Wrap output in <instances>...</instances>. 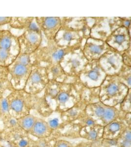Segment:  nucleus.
<instances>
[{
    "label": "nucleus",
    "instance_id": "obj_1",
    "mask_svg": "<svg viewBox=\"0 0 131 147\" xmlns=\"http://www.w3.org/2000/svg\"><path fill=\"white\" fill-rule=\"evenodd\" d=\"M82 87L78 80L73 84L49 80L44 90L43 96L48 105L52 101L55 102L54 110L61 112L72 107L81 100Z\"/></svg>",
    "mask_w": 131,
    "mask_h": 147
},
{
    "label": "nucleus",
    "instance_id": "obj_2",
    "mask_svg": "<svg viewBox=\"0 0 131 147\" xmlns=\"http://www.w3.org/2000/svg\"><path fill=\"white\" fill-rule=\"evenodd\" d=\"M9 112L18 119L30 114L31 110H37L42 100V97L28 93L24 90L13 91L7 96Z\"/></svg>",
    "mask_w": 131,
    "mask_h": 147
},
{
    "label": "nucleus",
    "instance_id": "obj_3",
    "mask_svg": "<svg viewBox=\"0 0 131 147\" xmlns=\"http://www.w3.org/2000/svg\"><path fill=\"white\" fill-rule=\"evenodd\" d=\"M45 44H41L40 47L35 52L30 54V59L33 65L44 66L49 64L60 63L67 53L74 49L79 48L63 47L58 45L54 40H48L45 38Z\"/></svg>",
    "mask_w": 131,
    "mask_h": 147
},
{
    "label": "nucleus",
    "instance_id": "obj_4",
    "mask_svg": "<svg viewBox=\"0 0 131 147\" xmlns=\"http://www.w3.org/2000/svg\"><path fill=\"white\" fill-rule=\"evenodd\" d=\"M130 89L120 82L116 76H107L100 86V101L109 106L117 107Z\"/></svg>",
    "mask_w": 131,
    "mask_h": 147
},
{
    "label": "nucleus",
    "instance_id": "obj_5",
    "mask_svg": "<svg viewBox=\"0 0 131 147\" xmlns=\"http://www.w3.org/2000/svg\"><path fill=\"white\" fill-rule=\"evenodd\" d=\"M33 65L30 55L19 53L15 60L8 66L9 80L14 90H24Z\"/></svg>",
    "mask_w": 131,
    "mask_h": 147
},
{
    "label": "nucleus",
    "instance_id": "obj_6",
    "mask_svg": "<svg viewBox=\"0 0 131 147\" xmlns=\"http://www.w3.org/2000/svg\"><path fill=\"white\" fill-rule=\"evenodd\" d=\"M107 76L99 65L98 61H93L86 65L78 76V81L88 88L99 87Z\"/></svg>",
    "mask_w": 131,
    "mask_h": 147
},
{
    "label": "nucleus",
    "instance_id": "obj_7",
    "mask_svg": "<svg viewBox=\"0 0 131 147\" xmlns=\"http://www.w3.org/2000/svg\"><path fill=\"white\" fill-rule=\"evenodd\" d=\"M81 47L74 49L64 56L60 65L68 77L78 78L80 73L88 63Z\"/></svg>",
    "mask_w": 131,
    "mask_h": 147
},
{
    "label": "nucleus",
    "instance_id": "obj_8",
    "mask_svg": "<svg viewBox=\"0 0 131 147\" xmlns=\"http://www.w3.org/2000/svg\"><path fill=\"white\" fill-rule=\"evenodd\" d=\"M34 19L29 28L18 37L20 53L30 55L41 46L43 35Z\"/></svg>",
    "mask_w": 131,
    "mask_h": 147
},
{
    "label": "nucleus",
    "instance_id": "obj_9",
    "mask_svg": "<svg viewBox=\"0 0 131 147\" xmlns=\"http://www.w3.org/2000/svg\"><path fill=\"white\" fill-rule=\"evenodd\" d=\"M49 81L45 67L34 65L24 90L31 95H37L43 92Z\"/></svg>",
    "mask_w": 131,
    "mask_h": 147
},
{
    "label": "nucleus",
    "instance_id": "obj_10",
    "mask_svg": "<svg viewBox=\"0 0 131 147\" xmlns=\"http://www.w3.org/2000/svg\"><path fill=\"white\" fill-rule=\"evenodd\" d=\"M54 40L55 43L61 46L82 48L86 39L82 31L74 30L61 26Z\"/></svg>",
    "mask_w": 131,
    "mask_h": 147
},
{
    "label": "nucleus",
    "instance_id": "obj_11",
    "mask_svg": "<svg viewBox=\"0 0 131 147\" xmlns=\"http://www.w3.org/2000/svg\"><path fill=\"white\" fill-rule=\"evenodd\" d=\"M107 76H115L120 73L124 64L121 53L111 50L105 53L98 60Z\"/></svg>",
    "mask_w": 131,
    "mask_h": 147
},
{
    "label": "nucleus",
    "instance_id": "obj_12",
    "mask_svg": "<svg viewBox=\"0 0 131 147\" xmlns=\"http://www.w3.org/2000/svg\"><path fill=\"white\" fill-rule=\"evenodd\" d=\"M82 49L89 62L98 61L105 53L113 50L105 41L90 36L84 41Z\"/></svg>",
    "mask_w": 131,
    "mask_h": 147
},
{
    "label": "nucleus",
    "instance_id": "obj_13",
    "mask_svg": "<svg viewBox=\"0 0 131 147\" xmlns=\"http://www.w3.org/2000/svg\"><path fill=\"white\" fill-rule=\"evenodd\" d=\"M105 42L111 48L122 53L131 47L130 28H118L111 32Z\"/></svg>",
    "mask_w": 131,
    "mask_h": 147
},
{
    "label": "nucleus",
    "instance_id": "obj_14",
    "mask_svg": "<svg viewBox=\"0 0 131 147\" xmlns=\"http://www.w3.org/2000/svg\"><path fill=\"white\" fill-rule=\"evenodd\" d=\"M94 23L90 28V37L106 41L111 32L115 30L114 17H94Z\"/></svg>",
    "mask_w": 131,
    "mask_h": 147
},
{
    "label": "nucleus",
    "instance_id": "obj_15",
    "mask_svg": "<svg viewBox=\"0 0 131 147\" xmlns=\"http://www.w3.org/2000/svg\"><path fill=\"white\" fill-rule=\"evenodd\" d=\"M35 22L46 39L53 40L61 27L60 17H35Z\"/></svg>",
    "mask_w": 131,
    "mask_h": 147
},
{
    "label": "nucleus",
    "instance_id": "obj_16",
    "mask_svg": "<svg viewBox=\"0 0 131 147\" xmlns=\"http://www.w3.org/2000/svg\"><path fill=\"white\" fill-rule=\"evenodd\" d=\"M0 50L18 56L20 47L18 37L9 30H0Z\"/></svg>",
    "mask_w": 131,
    "mask_h": 147
},
{
    "label": "nucleus",
    "instance_id": "obj_17",
    "mask_svg": "<svg viewBox=\"0 0 131 147\" xmlns=\"http://www.w3.org/2000/svg\"><path fill=\"white\" fill-rule=\"evenodd\" d=\"M49 80H55L58 82L75 83L77 78L68 77L63 70L59 63L49 64L44 66Z\"/></svg>",
    "mask_w": 131,
    "mask_h": 147
},
{
    "label": "nucleus",
    "instance_id": "obj_18",
    "mask_svg": "<svg viewBox=\"0 0 131 147\" xmlns=\"http://www.w3.org/2000/svg\"><path fill=\"white\" fill-rule=\"evenodd\" d=\"M128 125L123 119H119L103 126L102 139H118Z\"/></svg>",
    "mask_w": 131,
    "mask_h": 147
},
{
    "label": "nucleus",
    "instance_id": "obj_19",
    "mask_svg": "<svg viewBox=\"0 0 131 147\" xmlns=\"http://www.w3.org/2000/svg\"><path fill=\"white\" fill-rule=\"evenodd\" d=\"M52 130L47 121L37 117L32 129L29 132L30 136H32L36 139L48 137L52 136Z\"/></svg>",
    "mask_w": 131,
    "mask_h": 147
},
{
    "label": "nucleus",
    "instance_id": "obj_20",
    "mask_svg": "<svg viewBox=\"0 0 131 147\" xmlns=\"http://www.w3.org/2000/svg\"><path fill=\"white\" fill-rule=\"evenodd\" d=\"M103 125L98 124L92 127H84L80 128L79 136L87 141H93L102 139Z\"/></svg>",
    "mask_w": 131,
    "mask_h": 147
},
{
    "label": "nucleus",
    "instance_id": "obj_21",
    "mask_svg": "<svg viewBox=\"0 0 131 147\" xmlns=\"http://www.w3.org/2000/svg\"><path fill=\"white\" fill-rule=\"evenodd\" d=\"M35 17H11L9 26L12 28L27 30L30 26Z\"/></svg>",
    "mask_w": 131,
    "mask_h": 147
},
{
    "label": "nucleus",
    "instance_id": "obj_22",
    "mask_svg": "<svg viewBox=\"0 0 131 147\" xmlns=\"http://www.w3.org/2000/svg\"><path fill=\"white\" fill-rule=\"evenodd\" d=\"M36 118V116L30 114L17 119V122L19 126L29 134L34 125Z\"/></svg>",
    "mask_w": 131,
    "mask_h": 147
},
{
    "label": "nucleus",
    "instance_id": "obj_23",
    "mask_svg": "<svg viewBox=\"0 0 131 147\" xmlns=\"http://www.w3.org/2000/svg\"><path fill=\"white\" fill-rule=\"evenodd\" d=\"M34 141L27 134L7 144L9 147H33Z\"/></svg>",
    "mask_w": 131,
    "mask_h": 147
},
{
    "label": "nucleus",
    "instance_id": "obj_24",
    "mask_svg": "<svg viewBox=\"0 0 131 147\" xmlns=\"http://www.w3.org/2000/svg\"><path fill=\"white\" fill-rule=\"evenodd\" d=\"M120 82L131 88V67L126 65H123L122 68L117 75Z\"/></svg>",
    "mask_w": 131,
    "mask_h": 147
},
{
    "label": "nucleus",
    "instance_id": "obj_25",
    "mask_svg": "<svg viewBox=\"0 0 131 147\" xmlns=\"http://www.w3.org/2000/svg\"><path fill=\"white\" fill-rule=\"evenodd\" d=\"M57 138L52 136L41 138L36 139L34 141L33 147H54Z\"/></svg>",
    "mask_w": 131,
    "mask_h": 147
},
{
    "label": "nucleus",
    "instance_id": "obj_26",
    "mask_svg": "<svg viewBox=\"0 0 131 147\" xmlns=\"http://www.w3.org/2000/svg\"><path fill=\"white\" fill-rule=\"evenodd\" d=\"M6 97H0V121L1 122L10 115Z\"/></svg>",
    "mask_w": 131,
    "mask_h": 147
},
{
    "label": "nucleus",
    "instance_id": "obj_27",
    "mask_svg": "<svg viewBox=\"0 0 131 147\" xmlns=\"http://www.w3.org/2000/svg\"><path fill=\"white\" fill-rule=\"evenodd\" d=\"M2 122L3 125V129H15L19 127L17 122V119L11 114L6 117L5 119H3Z\"/></svg>",
    "mask_w": 131,
    "mask_h": 147
},
{
    "label": "nucleus",
    "instance_id": "obj_28",
    "mask_svg": "<svg viewBox=\"0 0 131 147\" xmlns=\"http://www.w3.org/2000/svg\"><path fill=\"white\" fill-rule=\"evenodd\" d=\"M118 107L119 109L122 111L131 113V89Z\"/></svg>",
    "mask_w": 131,
    "mask_h": 147
},
{
    "label": "nucleus",
    "instance_id": "obj_29",
    "mask_svg": "<svg viewBox=\"0 0 131 147\" xmlns=\"http://www.w3.org/2000/svg\"><path fill=\"white\" fill-rule=\"evenodd\" d=\"M15 90L10 83V81L5 82H0V97L5 96L7 92H11Z\"/></svg>",
    "mask_w": 131,
    "mask_h": 147
},
{
    "label": "nucleus",
    "instance_id": "obj_30",
    "mask_svg": "<svg viewBox=\"0 0 131 147\" xmlns=\"http://www.w3.org/2000/svg\"><path fill=\"white\" fill-rule=\"evenodd\" d=\"M61 119H61V117H59V118L57 117H53V118L48 119V120L47 121V123L49 125V127L51 129V130H52L53 132L57 130L60 127L61 124H62V123H61L60 121H59V120H61Z\"/></svg>",
    "mask_w": 131,
    "mask_h": 147
},
{
    "label": "nucleus",
    "instance_id": "obj_31",
    "mask_svg": "<svg viewBox=\"0 0 131 147\" xmlns=\"http://www.w3.org/2000/svg\"><path fill=\"white\" fill-rule=\"evenodd\" d=\"M9 80V73L8 67L0 66V82H7Z\"/></svg>",
    "mask_w": 131,
    "mask_h": 147
},
{
    "label": "nucleus",
    "instance_id": "obj_32",
    "mask_svg": "<svg viewBox=\"0 0 131 147\" xmlns=\"http://www.w3.org/2000/svg\"><path fill=\"white\" fill-rule=\"evenodd\" d=\"M123 62L125 65L131 67V47L121 53Z\"/></svg>",
    "mask_w": 131,
    "mask_h": 147
},
{
    "label": "nucleus",
    "instance_id": "obj_33",
    "mask_svg": "<svg viewBox=\"0 0 131 147\" xmlns=\"http://www.w3.org/2000/svg\"><path fill=\"white\" fill-rule=\"evenodd\" d=\"M54 147H75L73 144L69 142V141L65 139H57L55 140Z\"/></svg>",
    "mask_w": 131,
    "mask_h": 147
},
{
    "label": "nucleus",
    "instance_id": "obj_34",
    "mask_svg": "<svg viewBox=\"0 0 131 147\" xmlns=\"http://www.w3.org/2000/svg\"><path fill=\"white\" fill-rule=\"evenodd\" d=\"M11 19V17H0V26L9 24Z\"/></svg>",
    "mask_w": 131,
    "mask_h": 147
},
{
    "label": "nucleus",
    "instance_id": "obj_35",
    "mask_svg": "<svg viewBox=\"0 0 131 147\" xmlns=\"http://www.w3.org/2000/svg\"><path fill=\"white\" fill-rule=\"evenodd\" d=\"M0 147H9L8 146H4L2 145H0Z\"/></svg>",
    "mask_w": 131,
    "mask_h": 147
},
{
    "label": "nucleus",
    "instance_id": "obj_36",
    "mask_svg": "<svg viewBox=\"0 0 131 147\" xmlns=\"http://www.w3.org/2000/svg\"><path fill=\"white\" fill-rule=\"evenodd\" d=\"M1 142H2V141H1V136H0V145H1Z\"/></svg>",
    "mask_w": 131,
    "mask_h": 147
},
{
    "label": "nucleus",
    "instance_id": "obj_37",
    "mask_svg": "<svg viewBox=\"0 0 131 147\" xmlns=\"http://www.w3.org/2000/svg\"><path fill=\"white\" fill-rule=\"evenodd\" d=\"M1 129H0V133H1Z\"/></svg>",
    "mask_w": 131,
    "mask_h": 147
}]
</instances>
